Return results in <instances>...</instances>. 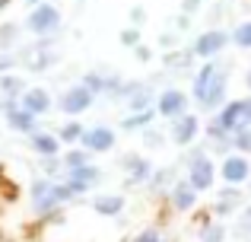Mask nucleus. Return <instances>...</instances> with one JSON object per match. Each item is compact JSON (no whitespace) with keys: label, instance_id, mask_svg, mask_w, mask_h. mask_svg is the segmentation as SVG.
I'll return each instance as SVG.
<instances>
[{"label":"nucleus","instance_id":"1","mask_svg":"<svg viewBox=\"0 0 251 242\" xmlns=\"http://www.w3.org/2000/svg\"><path fill=\"white\" fill-rule=\"evenodd\" d=\"M229 89V70L220 61H207L194 77V102L203 112H216L226 99Z\"/></svg>","mask_w":251,"mask_h":242},{"label":"nucleus","instance_id":"2","mask_svg":"<svg viewBox=\"0 0 251 242\" xmlns=\"http://www.w3.org/2000/svg\"><path fill=\"white\" fill-rule=\"evenodd\" d=\"M25 29H29L32 35H38V38H51L57 29H61V10H57L54 3H48V0L35 3L32 13L25 16Z\"/></svg>","mask_w":251,"mask_h":242},{"label":"nucleus","instance_id":"3","mask_svg":"<svg viewBox=\"0 0 251 242\" xmlns=\"http://www.w3.org/2000/svg\"><path fill=\"white\" fill-rule=\"evenodd\" d=\"M213 182H216L213 160H210L203 150H194V153L188 156V185L201 194V191H210V188H213Z\"/></svg>","mask_w":251,"mask_h":242},{"label":"nucleus","instance_id":"4","mask_svg":"<svg viewBox=\"0 0 251 242\" xmlns=\"http://www.w3.org/2000/svg\"><path fill=\"white\" fill-rule=\"evenodd\" d=\"M57 61H61V54H57V51L51 48V38H38L35 45H29V48L19 51V64H23L25 70H32V74L54 67Z\"/></svg>","mask_w":251,"mask_h":242},{"label":"nucleus","instance_id":"5","mask_svg":"<svg viewBox=\"0 0 251 242\" xmlns=\"http://www.w3.org/2000/svg\"><path fill=\"white\" fill-rule=\"evenodd\" d=\"M213 121L220 124L226 134H235L242 128H251V99H232L223 106V112L213 115Z\"/></svg>","mask_w":251,"mask_h":242},{"label":"nucleus","instance_id":"6","mask_svg":"<svg viewBox=\"0 0 251 242\" xmlns=\"http://www.w3.org/2000/svg\"><path fill=\"white\" fill-rule=\"evenodd\" d=\"M188 106H191L188 93H181V89H175V86L162 89V93L156 96V115H162V118H169V121L188 115Z\"/></svg>","mask_w":251,"mask_h":242},{"label":"nucleus","instance_id":"7","mask_svg":"<svg viewBox=\"0 0 251 242\" xmlns=\"http://www.w3.org/2000/svg\"><path fill=\"white\" fill-rule=\"evenodd\" d=\"M229 45V32L223 29H207L203 35H197V42L191 45V54L203 57V61H213L216 54H223V48Z\"/></svg>","mask_w":251,"mask_h":242},{"label":"nucleus","instance_id":"8","mask_svg":"<svg viewBox=\"0 0 251 242\" xmlns=\"http://www.w3.org/2000/svg\"><path fill=\"white\" fill-rule=\"evenodd\" d=\"M118 99L127 102L130 112H147V108L156 102V93H153V86H147V83H121Z\"/></svg>","mask_w":251,"mask_h":242},{"label":"nucleus","instance_id":"9","mask_svg":"<svg viewBox=\"0 0 251 242\" xmlns=\"http://www.w3.org/2000/svg\"><path fill=\"white\" fill-rule=\"evenodd\" d=\"M115 131L108 128V124H96V128H86L83 137H80V147L86 153H108V150H115Z\"/></svg>","mask_w":251,"mask_h":242},{"label":"nucleus","instance_id":"10","mask_svg":"<svg viewBox=\"0 0 251 242\" xmlns=\"http://www.w3.org/2000/svg\"><path fill=\"white\" fill-rule=\"evenodd\" d=\"M92 99H96V96H92L89 89L83 86V83H76V86H70L67 93L61 96V102H57V108H61V112L67 115V118H76V115H83L86 108L92 106Z\"/></svg>","mask_w":251,"mask_h":242},{"label":"nucleus","instance_id":"11","mask_svg":"<svg viewBox=\"0 0 251 242\" xmlns=\"http://www.w3.org/2000/svg\"><path fill=\"white\" fill-rule=\"evenodd\" d=\"M118 166H121L124 175H127V185H143V182H150V175H153L150 160L140 156V153H124L121 160H118Z\"/></svg>","mask_w":251,"mask_h":242},{"label":"nucleus","instance_id":"12","mask_svg":"<svg viewBox=\"0 0 251 242\" xmlns=\"http://www.w3.org/2000/svg\"><path fill=\"white\" fill-rule=\"evenodd\" d=\"M57 204H61V198H57V182L54 179H38L35 185H32V207H35V214H51Z\"/></svg>","mask_w":251,"mask_h":242},{"label":"nucleus","instance_id":"13","mask_svg":"<svg viewBox=\"0 0 251 242\" xmlns=\"http://www.w3.org/2000/svg\"><path fill=\"white\" fill-rule=\"evenodd\" d=\"M51 106H54V99H51V93L45 86H29L23 89V96H19V108H25L29 115H48Z\"/></svg>","mask_w":251,"mask_h":242},{"label":"nucleus","instance_id":"14","mask_svg":"<svg viewBox=\"0 0 251 242\" xmlns=\"http://www.w3.org/2000/svg\"><path fill=\"white\" fill-rule=\"evenodd\" d=\"M197 134H201V121H197V115H191V112L181 115V118H175L172 128H169V137H172L175 147H188V143H194Z\"/></svg>","mask_w":251,"mask_h":242},{"label":"nucleus","instance_id":"15","mask_svg":"<svg viewBox=\"0 0 251 242\" xmlns=\"http://www.w3.org/2000/svg\"><path fill=\"white\" fill-rule=\"evenodd\" d=\"M220 172H223V182H226V185H242V182L251 179V162H248V156H242V153H229L226 160H223Z\"/></svg>","mask_w":251,"mask_h":242},{"label":"nucleus","instance_id":"16","mask_svg":"<svg viewBox=\"0 0 251 242\" xmlns=\"http://www.w3.org/2000/svg\"><path fill=\"white\" fill-rule=\"evenodd\" d=\"M3 115H6V124H10L13 131H19V134H32V131H38V118L29 115L25 108H19V99H6L3 102Z\"/></svg>","mask_w":251,"mask_h":242},{"label":"nucleus","instance_id":"17","mask_svg":"<svg viewBox=\"0 0 251 242\" xmlns=\"http://www.w3.org/2000/svg\"><path fill=\"white\" fill-rule=\"evenodd\" d=\"M99 182H102V169L92 166V162H86V166L70 169V172H67V185L76 191V198H80V194H86L92 185H99Z\"/></svg>","mask_w":251,"mask_h":242},{"label":"nucleus","instance_id":"18","mask_svg":"<svg viewBox=\"0 0 251 242\" xmlns=\"http://www.w3.org/2000/svg\"><path fill=\"white\" fill-rule=\"evenodd\" d=\"M169 198H172V207H175V211H191V207L197 204V191L188 185V179L175 182V185L169 188Z\"/></svg>","mask_w":251,"mask_h":242},{"label":"nucleus","instance_id":"19","mask_svg":"<svg viewBox=\"0 0 251 242\" xmlns=\"http://www.w3.org/2000/svg\"><path fill=\"white\" fill-rule=\"evenodd\" d=\"M29 143H32V150H35L38 156H57V153H61V140H57V134L32 131V134H29Z\"/></svg>","mask_w":251,"mask_h":242},{"label":"nucleus","instance_id":"20","mask_svg":"<svg viewBox=\"0 0 251 242\" xmlns=\"http://www.w3.org/2000/svg\"><path fill=\"white\" fill-rule=\"evenodd\" d=\"M92 211L102 214V217H118L124 211V198L121 194H96L92 198Z\"/></svg>","mask_w":251,"mask_h":242},{"label":"nucleus","instance_id":"21","mask_svg":"<svg viewBox=\"0 0 251 242\" xmlns=\"http://www.w3.org/2000/svg\"><path fill=\"white\" fill-rule=\"evenodd\" d=\"M239 204H242V191H239L235 185H229L226 191L220 194V201H216V207H213V211L220 214V217H229V214H235V211H239Z\"/></svg>","mask_w":251,"mask_h":242},{"label":"nucleus","instance_id":"22","mask_svg":"<svg viewBox=\"0 0 251 242\" xmlns=\"http://www.w3.org/2000/svg\"><path fill=\"white\" fill-rule=\"evenodd\" d=\"M25 89L23 77H13V74H0V93L6 96V99H19Z\"/></svg>","mask_w":251,"mask_h":242},{"label":"nucleus","instance_id":"23","mask_svg":"<svg viewBox=\"0 0 251 242\" xmlns=\"http://www.w3.org/2000/svg\"><path fill=\"white\" fill-rule=\"evenodd\" d=\"M229 42H232L235 48H245V51H251V19L239 23L232 32H229Z\"/></svg>","mask_w":251,"mask_h":242},{"label":"nucleus","instance_id":"24","mask_svg":"<svg viewBox=\"0 0 251 242\" xmlns=\"http://www.w3.org/2000/svg\"><path fill=\"white\" fill-rule=\"evenodd\" d=\"M153 108H147V112H134L127 115V118L121 121V131H140V128H150V121H153Z\"/></svg>","mask_w":251,"mask_h":242},{"label":"nucleus","instance_id":"25","mask_svg":"<svg viewBox=\"0 0 251 242\" xmlns=\"http://www.w3.org/2000/svg\"><path fill=\"white\" fill-rule=\"evenodd\" d=\"M83 124L80 121H74V118H70L67 124H61V131H57V140H61V143H80V137H83Z\"/></svg>","mask_w":251,"mask_h":242},{"label":"nucleus","instance_id":"26","mask_svg":"<svg viewBox=\"0 0 251 242\" xmlns=\"http://www.w3.org/2000/svg\"><path fill=\"white\" fill-rule=\"evenodd\" d=\"M61 162H64V172H70V169H80L89 162V153H86L83 147H74V150H67V153L61 156Z\"/></svg>","mask_w":251,"mask_h":242},{"label":"nucleus","instance_id":"27","mask_svg":"<svg viewBox=\"0 0 251 242\" xmlns=\"http://www.w3.org/2000/svg\"><path fill=\"white\" fill-rule=\"evenodd\" d=\"M16 42H19V26L16 23H3L0 26V51L13 48Z\"/></svg>","mask_w":251,"mask_h":242},{"label":"nucleus","instance_id":"28","mask_svg":"<svg viewBox=\"0 0 251 242\" xmlns=\"http://www.w3.org/2000/svg\"><path fill=\"white\" fill-rule=\"evenodd\" d=\"M201 242H226V226L223 223H203L201 226Z\"/></svg>","mask_w":251,"mask_h":242},{"label":"nucleus","instance_id":"29","mask_svg":"<svg viewBox=\"0 0 251 242\" xmlns=\"http://www.w3.org/2000/svg\"><path fill=\"white\" fill-rule=\"evenodd\" d=\"M232 150L235 153H251V128H242V131H235L232 134Z\"/></svg>","mask_w":251,"mask_h":242},{"label":"nucleus","instance_id":"30","mask_svg":"<svg viewBox=\"0 0 251 242\" xmlns=\"http://www.w3.org/2000/svg\"><path fill=\"white\" fill-rule=\"evenodd\" d=\"M172 179H175V172H172V169H159V172L150 175V188H153V191H162V188H166ZM169 188H172V185H169Z\"/></svg>","mask_w":251,"mask_h":242},{"label":"nucleus","instance_id":"31","mask_svg":"<svg viewBox=\"0 0 251 242\" xmlns=\"http://www.w3.org/2000/svg\"><path fill=\"white\" fill-rule=\"evenodd\" d=\"M130 242H162V233L156 230V226H147V230H140Z\"/></svg>","mask_w":251,"mask_h":242},{"label":"nucleus","instance_id":"32","mask_svg":"<svg viewBox=\"0 0 251 242\" xmlns=\"http://www.w3.org/2000/svg\"><path fill=\"white\" fill-rule=\"evenodd\" d=\"M143 140H147V147H153V150H159L162 143H166V137L159 134V131H153V128H143Z\"/></svg>","mask_w":251,"mask_h":242},{"label":"nucleus","instance_id":"33","mask_svg":"<svg viewBox=\"0 0 251 242\" xmlns=\"http://www.w3.org/2000/svg\"><path fill=\"white\" fill-rule=\"evenodd\" d=\"M42 166H45L48 175H57L64 169V162H61V156H42Z\"/></svg>","mask_w":251,"mask_h":242},{"label":"nucleus","instance_id":"34","mask_svg":"<svg viewBox=\"0 0 251 242\" xmlns=\"http://www.w3.org/2000/svg\"><path fill=\"white\" fill-rule=\"evenodd\" d=\"M239 236H248L251 239V204L242 211V217H239Z\"/></svg>","mask_w":251,"mask_h":242},{"label":"nucleus","instance_id":"35","mask_svg":"<svg viewBox=\"0 0 251 242\" xmlns=\"http://www.w3.org/2000/svg\"><path fill=\"white\" fill-rule=\"evenodd\" d=\"M121 45L137 48V45H140V32H137V29H124V32H121Z\"/></svg>","mask_w":251,"mask_h":242},{"label":"nucleus","instance_id":"36","mask_svg":"<svg viewBox=\"0 0 251 242\" xmlns=\"http://www.w3.org/2000/svg\"><path fill=\"white\" fill-rule=\"evenodd\" d=\"M10 67H16V57H10V54H0V74H3V70H10Z\"/></svg>","mask_w":251,"mask_h":242},{"label":"nucleus","instance_id":"37","mask_svg":"<svg viewBox=\"0 0 251 242\" xmlns=\"http://www.w3.org/2000/svg\"><path fill=\"white\" fill-rule=\"evenodd\" d=\"M197 6H201V0H181V10L184 13H197Z\"/></svg>","mask_w":251,"mask_h":242},{"label":"nucleus","instance_id":"38","mask_svg":"<svg viewBox=\"0 0 251 242\" xmlns=\"http://www.w3.org/2000/svg\"><path fill=\"white\" fill-rule=\"evenodd\" d=\"M137 57H140V61H150V57H153V51H150V48H143V45H137Z\"/></svg>","mask_w":251,"mask_h":242},{"label":"nucleus","instance_id":"39","mask_svg":"<svg viewBox=\"0 0 251 242\" xmlns=\"http://www.w3.org/2000/svg\"><path fill=\"white\" fill-rule=\"evenodd\" d=\"M130 19H134V23H143V6H134V10H130Z\"/></svg>","mask_w":251,"mask_h":242},{"label":"nucleus","instance_id":"40","mask_svg":"<svg viewBox=\"0 0 251 242\" xmlns=\"http://www.w3.org/2000/svg\"><path fill=\"white\" fill-rule=\"evenodd\" d=\"M245 86L251 89V67H248V74H245Z\"/></svg>","mask_w":251,"mask_h":242},{"label":"nucleus","instance_id":"41","mask_svg":"<svg viewBox=\"0 0 251 242\" xmlns=\"http://www.w3.org/2000/svg\"><path fill=\"white\" fill-rule=\"evenodd\" d=\"M25 3H32V6H35V3H42V0H25Z\"/></svg>","mask_w":251,"mask_h":242},{"label":"nucleus","instance_id":"42","mask_svg":"<svg viewBox=\"0 0 251 242\" xmlns=\"http://www.w3.org/2000/svg\"><path fill=\"white\" fill-rule=\"evenodd\" d=\"M0 3H3V0H0Z\"/></svg>","mask_w":251,"mask_h":242},{"label":"nucleus","instance_id":"43","mask_svg":"<svg viewBox=\"0 0 251 242\" xmlns=\"http://www.w3.org/2000/svg\"><path fill=\"white\" fill-rule=\"evenodd\" d=\"M248 242H251V239H248Z\"/></svg>","mask_w":251,"mask_h":242}]
</instances>
